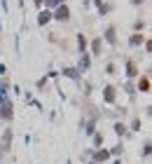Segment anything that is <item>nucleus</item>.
I'll use <instances>...</instances> for the list:
<instances>
[{
	"mask_svg": "<svg viewBox=\"0 0 152 164\" xmlns=\"http://www.w3.org/2000/svg\"><path fill=\"white\" fill-rule=\"evenodd\" d=\"M49 19H52V12H49V9H47V12H40V19H37V24H40V26H45Z\"/></svg>",
	"mask_w": 152,
	"mask_h": 164,
	"instance_id": "2",
	"label": "nucleus"
},
{
	"mask_svg": "<svg viewBox=\"0 0 152 164\" xmlns=\"http://www.w3.org/2000/svg\"><path fill=\"white\" fill-rule=\"evenodd\" d=\"M101 52V40H94V54Z\"/></svg>",
	"mask_w": 152,
	"mask_h": 164,
	"instance_id": "9",
	"label": "nucleus"
},
{
	"mask_svg": "<svg viewBox=\"0 0 152 164\" xmlns=\"http://www.w3.org/2000/svg\"><path fill=\"white\" fill-rule=\"evenodd\" d=\"M138 87H141V92H147V89H150V82H147V78L141 80V85H138Z\"/></svg>",
	"mask_w": 152,
	"mask_h": 164,
	"instance_id": "6",
	"label": "nucleus"
},
{
	"mask_svg": "<svg viewBox=\"0 0 152 164\" xmlns=\"http://www.w3.org/2000/svg\"><path fill=\"white\" fill-rule=\"evenodd\" d=\"M59 2H63V0H47V5H59Z\"/></svg>",
	"mask_w": 152,
	"mask_h": 164,
	"instance_id": "10",
	"label": "nucleus"
},
{
	"mask_svg": "<svg viewBox=\"0 0 152 164\" xmlns=\"http://www.w3.org/2000/svg\"><path fill=\"white\" fill-rule=\"evenodd\" d=\"M108 155H110L108 150H99V152H96V159H108Z\"/></svg>",
	"mask_w": 152,
	"mask_h": 164,
	"instance_id": "7",
	"label": "nucleus"
},
{
	"mask_svg": "<svg viewBox=\"0 0 152 164\" xmlns=\"http://www.w3.org/2000/svg\"><path fill=\"white\" fill-rule=\"evenodd\" d=\"M35 5H42V0H35Z\"/></svg>",
	"mask_w": 152,
	"mask_h": 164,
	"instance_id": "11",
	"label": "nucleus"
},
{
	"mask_svg": "<svg viewBox=\"0 0 152 164\" xmlns=\"http://www.w3.org/2000/svg\"><path fill=\"white\" fill-rule=\"evenodd\" d=\"M126 70H129V73H126L129 78H134V75H138V70H136V66H134V63H131V61L126 63Z\"/></svg>",
	"mask_w": 152,
	"mask_h": 164,
	"instance_id": "5",
	"label": "nucleus"
},
{
	"mask_svg": "<svg viewBox=\"0 0 152 164\" xmlns=\"http://www.w3.org/2000/svg\"><path fill=\"white\" fill-rule=\"evenodd\" d=\"M105 40H108V42H112V45H115V40H117V38H115V28H112V26H110V28L105 31Z\"/></svg>",
	"mask_w": 152,
	"mask_h": 164,
	"instance_id": "3",
	"label": "nucleus"
},
{
	"mask_svg": "<svg viewBox=\"0 0 152 164\" xmlns=\"http://www.w3.org/2000/svg\"><path fill=\"white\" fill-rule=\"evenodd\" d=\"M112 99H115V89H112V87H105V101L112 103Z\"/></svg>",
	"mask_w": 152,
	"mask_h": 164,
	"instance_id": "4",
	"label": "nucleus"
},
{
	"mask_svg": "<svg viewBox=\"0 0 152 164\" xmlns=\"http://www.w3.org/2000/svg\"><path fill=\"white\" fill-rule=\"evenodd\" d=\"M68 17H70V9H68V7H63V5H61L59 9H56V14H54V19H59V21H66Z\"/></svg>",
	"mask_w": 152,
	"mask_h": 164,
	"instance_id": "1",
	"label": "nucleus"
},
{
	"mask_svg": "<svg viewBox=\"0 0 152 164\" xmlns=\"http://www.w3.org/2000/svg\"><path fill=\"white\" fill-rule=\"evenodd\" d=\"M141 42H143V35H134V38H131V45H134V47L141 45Z\"/></svg>",
	"mask_w": 152,
	"mask_h": 164,
	"instance_id": "8",
	"label": "nucleus"
},
{
	"mask_svg": "<svg viewBox=\"0 0 152 164\" xmlns=\"http://www.w3.org/2000/svg\"><path fill=\"white\" fill-rule=\"evenodd\" d=\"M134 2H136V5H138V2H143V0H134Z\"/></svg>",
	"mask_w": 152,
	"mask_h": 164,
	"instance_id": "12",
	"label": "nucleus"
}]
</instances>
